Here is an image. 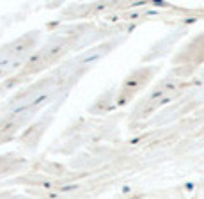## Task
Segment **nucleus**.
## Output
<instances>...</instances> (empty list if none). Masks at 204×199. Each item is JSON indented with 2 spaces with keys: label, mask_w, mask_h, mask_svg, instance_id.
Listing matches in <instances>:
<instances>
[{
  "label": "nucleus",
  "mask_w": 204,
  "mask_h": 199,
  "mask_svg": "<svg viewBox=\"0 0 204 199\" xmlns=\"http://www.w3.org/2000/svg\"><path fill=\"white\" fill-rule=\"evenodd\" d=\"M71 43H73V39L68 37V36L66 37H55V39H52L48 44H44L43 48H39L34 55L30 57V61L25 64V68H23L21 73L25 77H28V75H34L37 71L48 68L50 64L55 62L66 50H69Z\"/></svg>",
  "instance_id": "nucleus-3"
},
{
  "label": "nucleus",
  "mask_w": 204,
  "mask_h": 199,
  "mask_svg": "<svg viewBox=\"0 0 204 199\" xmlns=\"http://www.w3.org/2000/svg\"><path fill=\"white\" fill-rule=\"evenodd\" d=\"M174 91H176V85L170 84V82H165L163 85H160V87L144 101V105L140 107V114H148V112H151L153 108L163 105L165 101H169L170 96L174 94Z\"/></svg>",
  "instance_id": "nucleus-4"
},
{
  "label": "nucleus",
  "mask_w": 204,
  "mask_h": 199,
  "mask_svg": "<svg viewBox=\"0 0 204 199\" xmlns=\"http://www.w3.org/2000/svg\"><path fill=\"white\" fill-rule=\"evenodd\" d=\"M37 41H39V34L30 32L0 48V80L13 77L18 70L23 71L25 64L35 53L34 50L37 46Z\"/></svg>",
  "instance_id": "nucleus-2"
},
{
  "label": "nucleus",
  "mask_w": 204,
  "mask_h": 199,
  "mask_svg": "<svg viewBox=\"0 0 204 199\" xmlns=\"http://www.w3.org/2000/svg\"><path fill=\"white\" fill-rule=\"evenodd\" d=\"M146 78H148V73H146V71H137V73H133V75L123 84V89H121V94H119V98H117V101H119V103H126V100H130L135 92L140 89V85L146 82Z\"/></svg>",
  "instance_id": "nucleus-5"
},
{
  "label": "nucleus",
  "mask_w": 204,
  "mask_h": 199,
  "mask_svg": "<svg viewBox=\"0 0 204 199\" xmlns=\"http://www.w3.org/2000/svg\"><path fill=\"white\" fill-rule=\"evenodd\" d=\"M55 89H57L55 80L50 78V80H44L41 84L34 85L30 91L23 92L21 96H18L9 105L7 112L4 114V121L0 125V135L7 137L9 133L16 132L23 123H27L43 105L48 103L50 96L53 94Z\"/></svg>",
  "instance_id": "nucleus-1"
}]
</instances>
